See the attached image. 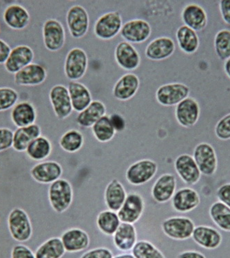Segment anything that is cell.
<instances>
[{
	"mask_svg": "<svg viewBox=\"0 0 230 258\" xmlns=\"http://www.w3.org/2000/svg\"><path fill=\"white\" fill-rule=\"evenodd\" d=\"M9 233L19 242H28L33 235V227L29 215L23 209L15 207L9 214Z\"/></svg>",
	"mask_w": 230,
	"mask_h": 258,
	"instance_id": "6da1fadb",
	"label": "cell"
},
{
	"mask_svg": "<svg viewBox=\"0 0 230 258\" xmlns=\"http://www.w3.org/2000/svg\"><path fill=\"white\" fill-rule=\"evenodd\" d=\"M49 204L54 212L62 214L69 210L73 200V190L67 180L60 178L49 184L48 189Z\"/></svg>",
	"mask_w": 230,
	"mask_h": 258,
	"instance_id": "7a4b0ae2",
	"label": "cell"
},
{
	"mask_svg": "<svg viewBox=\"0 0 230 258\" xmlns=\"http://www.w3.org/2000/svg\"><path fill=\"white\" fill-rule=\"evenodd\" d=\"M122 13L118 11L103 13L93 24L94 34L103 41L112 40L120 35L123 26Z\"/></svg>",
	"mask_w": 230,
	"mask_h": 258,
	"instance_id": "3957f363",
	"label": "cell"
},
{
	"mask_svg": "<svg viewBox=\"0 0 230 258\" xmlns=\"http://www.w3.org/2000/svg\"><path fill=\"white\" fill-rule=\"evenodd\" d=\"M89 59L86 52L80 47L70 49L64 60V72L69 81L77 82L87 73Z\"/></svg>",
	"mask_w": 230,
	"mask_h": 258,
	"instance_id": "277c9868",
	"label": "cell"
},
{
	"mask_svg": "<svg viewBox=\"0 0 230 258\" xmlns=\"http://www.w3.org/2000/svg\"><path fill=\"white\" fill-rule=\"evenodd\" d=\"M66 22L70 35L73 39H82L89 31V13L84 6H71L67 11Z\"/></svg>",
	"mask_w": 230,
	"mask_h": 258,
	"instance_id": "5b68a950",
	"label": "cell"
},
{
	"mask_svg": "<svg viewBox=\"0 0 230 258\" xmlns=\"http://www.w3.org/2000/svg\"><path fill=\"white\" fill-rule=\"evenodd\" d=\"M152 33V26L149 20L135 18L123 24L120 35L124 41L133 45H139L148 41Z\"/></svg>",
	"mask_w": 230,
	"mask_h": 258,
	"instance_id": "8992f818",
	"label": "cell"
},
{
	"mask_svg": "<svg viewBox=\"0 0 230 258\" xmlns=\"http://www.w3.org/2000/svg\"><path fill=\"white\" fill-rule=\"evenodd\" d=\"M195 227V222L187 216H173L162 223L164 233L168 238L178 241L191 239Z\"/></svg>",
	"mask_w": 230,
	"mask_h": 258,
	"instance_id": "52a82bcc",
	"label": "cell"
},
{
	"mask_svg": "<svg viewBox=\"0 0 230 258\" xmlns=\"http://www.w3.org/2000/svg\"><path fill=\"white\" fill-rule=\"evenodd\" d=\"M190 94V88L184 83H167L156 90V99L162 106L175 107L189 97Z\"/></svg>",
	"mask_w": 230,
	"mask_h": 258,
	"instance_id": "ba28073f",
	"label": "cell"
},
{
	"mask_svg": "<svg viewBox=\"0 0 230 258\" xmlns=\"http://www.w3.org/2000/svg\"><path fill=\"white\" fill-rule=\"evenodd\" d=\"M42 35L45 48L50 52L60 51L65 46L67 32L59 20H47L43 25Z\"/></svg>",
	"mask_w": 230,
	"mask_h": 258,
	"instance_id": "9c48e42d",
	"label": "cell"
},
{
	"mask_svg": "<svg viewBox=\"0 0 230 258\" xmlns=\"http://www.w3.org/2000/svg\"><path fill=\"white\" fill-rule=\"evenodd\" d=\"M158 164L150 159H143L132 164L126 170V179L128 183L139 186L150 181L157 173Z\"/></svg>",
	"mask_w": 230,
	"mask_h": 258,
	"instance_id": "30bf717a",
	"label": "cell"
},
{
	"mask_svg": "<svg viewBox=\"0 0 230 258\" xmlns=\"http://www.w3.org/2000/svg\"><path fill=\"white\" fill-rule=\"evenodd\" d=\"M175 170L177 176L187 187L195 185L201 180V173L193 156L189 154H182L175 160Z\"/></svg>",
	"mask_w": 230,
	"mask_h": 258,
	"instance_id": "8fae6325",
	"label": "cell"
},
{
	"mask_svg": "<svg viewBox=\"0 0 230 258\" xmlns=\"http://www.w3.org/2000/svg\"><path fill=\"white\" fill-rule=\"evenodd\" d=\"M49 101L56 118L65 120L73 114L71 97L67 86L56 84L50 88L49 92Z\"/></svg>",
	"mask_w": 230,
	"mask_h": 258,
	"instance_id": "7c38bea8",
	"label": "cell"
},
{
	"mask_svg": "<svg viewBox=\"0 0 230 258\" xmlns=\"http://www.w3.org/2000/svg\"><path fill=\"white\" fill-rule=\"evenodd\" d=\"M114 56L119 67L128 73H132L138 69L141 63L138 50L124 39L119 41L115 46Z\"/></svg>",
	"mask_w": 230,
	"mask_h": 258,
	"instance_id": "4fadbf2b",
	"label": "cell"
},
{
	"mask_svg": "<svg viewBox=\"0 0 230 258\" xmlns=\"http://www.w3.org/2000/svg\"><path fill=\"white\" fill-rule=\"evenodd\" d=\"M175 41L167 36L156 37L149 41L145 48V56L152 61H163L170 58L176 51Z\"/></svg>",
	"mask_w": 230,
	"mask_h": 258,
	"instance_id": "5bb4252c",
	"label": "cell"
},
{
	"mask_svg": "<svg viewBox=\"0 0 230 258\" xmlns=\"http://www.w3.org/2000/svg\"><path fill=\"white\" fill-rule=\"evenodd\" d=\"M194 159L201 174L211 176L218 167V159L214 148L207 143H201L196 146L193 151Z\"/></svg>",
	"mask_w": 230,
	"mask_h": 258,
	"instance_id": "9a60e30c",
	"label": "cell"
},
{
	"mask_svg": "<svg viewBox=\"0 0 230 258\" xmlns=\"http://www.w3.org/2000/svg\"><path fill=\"white\" fill-rule=\"evenodd\" d=\"M63 174L62 165L54 161L39 162L30 170V176L37 182L42 184H50L59 180Z\"/></svg>",
	"mask_w": 230,
	"mask_h": 258,
	"instance_id": "2e32d148",
	"label": "cell"
},
{
	"mask_svg": "<svg viewBox=\"0 0 230 258\" xmlns=\"http://www.w3.org/2000/svg\"><path fill=\"white\" fill-rule=\"evenodd\" d=\"M199 103L192 97H188L175 106V117L179 125L184 128L195 126L199 119Z\"/></svg>",
	"mask_w": 230,
	"mask_h": 258,
	"instance_id": "e0dca14e",
	"label": "cell"
},
{
	"mask_svg": "<svg viewBox=\"0 0 230 258\" xmlns=\"http://www.w3.org/2000/svg\"><path fill=\"white\" fill-rule=\"evenodd\" d=\"M201 203V198L197 191L191 187L177 189L171 199L173 209L179 214H186L193 212Z\"/></svg>",
	"mask_w": 230,
	"mask_h": 258,
	"instance_id": "ac0fdd59",
	"label": "cell"
},
{
	"mask_svg": "<svg viewBox=\"0 0 230 258\" xmlns=\"http://www.w3.org/2000/svg\"><path fill=\"white\" fill-rule=\"evenodd\" d=\"M144 200L139 194H128L125 203L118 212L122 223L135 224L139 221L144 211Z\"/></svg>",
	"mask_w": 230,
	"mask_h": 258,
	"instance_id": "d6986e66",
	"label": "cell"
},
{
	"mask_svg": "<svg viewBox=\"0 0 230 258\" xmlns=\"http://www.w3.org/2000/svg\"><path fill=\"white\" fill-rule=\"evenodd\" d=\"M179 179L177 173H165L156 180L152 188V197L159 203L171 201L177 189V180Z\"/></svg>",
	"mask_w": 230,
	"mask_h": 258,
	"instance_id": "ffe728a7",
	"label": "cell"
},
{
	"mask_svg": "<svg viewBox=\"0 0 230 258\" xmlns=\"http://www.w3.org/2000/svg\"><path fill=\"white\" fill-rule=\"evenodd\" d=\"M139 86L140 80L138 75L126 73L114 83L112 88L113 97L118 101H129L137 95Z\"/></svg>",
	"mask_w": 230,
	"mask_h": 258,
	"instance_id": "44dd1931",
	"label": "cell"
},
{
	"mask_svg": "<svg viewBox=\"0 0 230 258\" xmlns=\"http://www.w3.org/2000/svg\"><path fill=\"white\" fill-rule=\"evenodd\" d=\"M48 73L40 64L31 63L15 75V84L20 86H37L46 81Z\"/></svg>",
	"mask_w": 230,
	"mask_h": 258,
	"instance_id": "7402d4cb",
	"label": "cell"
},
{
	"mask_svg": "<svg viewBox=\"0 0 230 258\" xmlns=\"http://www.w3.org/2000/svg\"><path fill=\"white\" fill-rule=\"evenodd\" d=\"M192 239L198 246L205 249L214 250L221 244V233L212 227L206 225L196 226Z\"/></svg>",
	"mask_w": 230,
	"mask_h": 258,
	"instance_id": "603a6c76",
	"label": "cell"
},
{
	"mask_svg": "<svg viewBox=\"0 0 230 258\" xmlns=\"http://www.w3.org/2000/svg\"><path fill=\"white\" fill-rule=\"evenodd\" d=\"M34 59L33 49L26 45H20L11 50L10 55L5 63V69L16 75L24 67L32 63Z\"/></svg>",
	"mask_w": 230,
	"mask_h": 258,
	"instance_id": "cb8c5ba5",
	"label": "cell"
},
{
	"mask_svg": "<svg viewBox=\"0 0 230 258\" xmlns=\"http://www.w3.org/2000/svg\"><path fill=\"white\" fill-rule=\"evenodd\" d=\"M60 238L67 253L84 251L90 244L89 235L79 228H73L64 231Z\"/></svg>",
	"mask_w": 230,
	"mask_h": 258,
	"instance_id": "d4e9b609",
	"label": "cell"
},
{
	"mask_svg": "<svg viewBox=\"0 0 230 258\" xmlns=\"http://www.w3.org/2000/svg\"><path fill=\"white\" fill-rule=\"evenodd\" d=\"M138 241L137 229L133 224L122 223L113 235L115 247L122 253H131V250Z\"/></svg>",
	"mask_w": 230,
	"mask_h": 258,
	"instance_id": "484cf974",
	"label": "cell"
},
{
	"mask_svg": "<svg viewBox=\"0 0 230 258\" xmlns=\"http://www.w3.org/2000/svg\"><path fill=\"white\" fill-rule=\"evenodd\" d=\"M181 18L184 25L196 32L203 31L208 22L205 9L197 4L186 5L183 9Z\"/></svg>",
	"mask_w": 230,
	"mask_h": 258,
	"instance_id": "4316f807",
	"label": "cell"
},
{
	"mask_svg": "<svg viewBox=\"0 0 230 258\" xmlns=\"http://www.w3.org/2000/svg\"><path fill=\"white\" fill-rule=\"evenodd\" d=\"M67 88L71 97L72 106L75 112H82L93 101L89 89L78 81H69Z\"/></svg>",
	"mask_w": 230,
	"mask_h": 258,
	"instance_id": "83f0119b",
	"label": "cell"
},
{
	"mask_svg": "<svg viewBox=\"0 0 230 258\" xmlns=\"http://www.w3.org/2000/svg\"><path fill=\"white\" fill-rule=\"evenodd\" d=\"M127 195L123 184L117 179H112L104 191V203L107 210L118 213L125 203Z\"/></svg>",
	"mask_w": 230,
	"mask_h": 258,
	"instance_id": "f1b7e54d",
	"label": "cell"
},
{
	"mask_svg": "<svg viewBox=\"0 0 230 258\" xmlns=\"http://www.w3.org/2000/svg\"><path fill=\"white\" fill-rule=\"evenodd\" d=\"M107 109L104 103L98 100H93L87 108L80 113H77L75 121L80 127L92 128V126L106 115Z\"/></svg>",
	"mask_w": 230,
	"mask_h": 258,
	"instance_id": "f546056e",
	"label": "cell"
},
{
	"mask_svg": "<svg viewBox=\"0 0 230 258\" xmlns=\"http://www.w3.org/2000/svg\"><path fill=\"white\" fill-rule=\"evenodd\" d=\"M42 135L41 126L38 124L18 128L14 132L13 137V150L18 152L26 151L30 143Z\"/></svg>",
	"mask_w": 230,
	"mask_h": 258,
	"instance_id": "4dcf8cb0",
	"label": "cell"
},
{
	"mask_svg": "<svg viewBox=\"0 0 230 258\" xmlns=\"http://www.w3.org/2000/svg\"><path fill=\"white\" fill-rule=\"evenodd\" d=\"M37 115V111L33 105L27 101H24L13 107L11 117L14 125L20 128L35 124Z\"/></svg>",
	"mask_w": 230,
	"mask_h": 258,
	"instance_id": "1f68e13d",
	"label": "cell"
},
{
	"mask_svg": "<svg viewBox=\"0 0 230 258\" xmlns=\"http://www.w3.org/2000/svg\"><path fill=\"white\" fill-rule=\"evenodd\" d=\"M3 18L7 25L14 30L24 29L31 20L28 11L19 5L9 6L4 12Z\"/></svg>",
	"mask_w": 230,
	"mask_h": 258,
	"instance_id": "d6a6232c",
	"label": "cell"
},
{
	"mask_svg": "<svg viewBox=\"0 0 230 258\" xmlns=\"http://www.w3.org/2000/svg\"><path fill=\"white\" fill-rule=\"evenodd\" d=\"M175 37L179 48L184 53L192 54L199 49V36L192 28L186 25L179 26L175 33Z\"/></svg>",
	"mask_w": 230,
	"mask_h": 258,
	"instance_id": "836d02e7",
	"label": "cell"
},
{
	"mask_svg": "<svg viewBox=\"0 0 230 258\" xmlns=\"http://www.w3.org/2000/svg\"><path fill=\"white\" fill-rule=\"evenodd\" d=\"M52 150V143L50 139L45 136H41L30 143L26 152L30 159L39 163L48 159Z\"/></svg>",
	"mask_w": 230,
	"mask_h": 258,
	"instance_id": "e575fe53",
	"label": "cell"
},
{
	"mask_svg": "<svg viewBox=\"0 0 230 258\" xmlns=\"http://www.w3.org/2000/svg\"><path fill=\"white\" fill-rule=\"evenodd\" d=\"M65 248L60 237H52L39 244L35 252L36 258H62Z\"/></svg>",
	"mask_w": 230,
	"mask_h": 258,
	"instance_id": "d590c367",
	"label": "cell"
},
{
	"mask_svg": "<svg viewBox=\"0 0 230 258\" xmlns=\"http://www.w3.org/2000/svg\"><path fill=\"white\" fill-rule=\"evenodd\" d=\"M209 215L214 225L225 232H230V208L220 201L212 203Z\"/></svg>",
	"mask_w": 230,
	"mask_h": 258,
	"instance_id": "8d00e7d4",
	"label": "cell"
},
{
	"mask_svg": "<svg viewBox=\"0 0 230 258\" xmlns=\"http://www.w3.org/2000/svg\"><path fill=\"white\" fill-rule=\"evenodd\" d=\"M121 220L118 213L105 210L99 213L97 218V226L100 232L103 234L113 236L119 227Z\"/></svg>",
	"mask_w": 230,
	"mask_h": 258,
	"instance_id": "74e56055",
	"label": "cell"
},
{
	"mask_svg": "<svg viewBox=\"0 0 230 258\" xmlns=\"http://www.w3.org/2000/svg\"><path fill=\"white\" fill-rule=\"evenodd\" d=\"M84 143L83 134L76 129H71L60 137L59 146L63 151L72 154L80 151Z\"/></svg>",
	"mask_w": 230,
	"mask_h": 258,
	"instance_id": "f35d334b",
	"label": "cell"
},
{
	"mask_svg": "<svg viewBox=\"0 0 230 258\" xmlns=\"http://www.w3.org/2000/svg\"><path fill=\"white\" fill-rule=\"evenodd\" d=\"M92 133L96 140L100 143L109 142L116 135V131L108 115L103 116L92 126Z\"/></svg>",
	"mask_w": 230,
	"mask_h": 258,
	"instance_id": "ab89813d",
	"label": "cell"
},
{
	"mask_svg": "<svg viewBox=\"0 0 230 258\" xmlns=\"http://www.w3.org/2000/svg\"><path fill=\"white\" fill-rule=\"evenodd\" d=\"M135 258H166L159 248L146 240H139L131 250Z\"/></svg>",
	"mask_w": 230,
	"mask_h": 258,
	"instance_id": "60d3db41",
	"label": "cell"
},
{
	"mask_svg": "<svg viewBox=\"0 0 230 258\" xmlns=\"http://www.w3.org/2000/svg\"><path fill=\"white\" fill-rule=\"evenodd\" d=\"M214 48L216 55L222 61L230 58V31L222 29L215 36Z\"/></svg>",
	"mask_w": 230,
	"mask_h": 258,
	"instance_id": "b9f144b4",
	"label": "cell"
},
{
	"mask_svg": "<svg viewBox=\"0 0 230 258\" xmlns=\"http://www.w3.org/2000/svg\"><path fill=\"white\" fill-rule=\"evenodd\" d=\"M18 99L19 95L16 90L9 87L0 88V112L12 108Z\"/></svg>",
	"mask_w": 230,
	"mask_h": 258,
	"instance_id": "7bdbcfd3",
	"label": "cell"
},
{
	"mask_svg": "<svg viewBox=\"0 0 230 258\" xmlns=\"http://www.w3.org/2000/svg\"><path fill=\"white\" fill-rule=\"evenodd\" d=\"M216 137L220 140L227 141L230 139V114L220 118L214 128Z\"/></svg>",
	"mask_w": 230,
	"mask_h": 258,
	"instance_id": "ee69618b",
	"label": "cell"
},
{
	"mask_svg": "<svg viewBox=\"0 0 230 258\" xmlns=\"http://www.w3.org/2000/svg\"><path fill=\"white\" fill-rule=\"evenodd\" d=\"M14 132L8 127H0V152L13 148Z\"/></svg>",
	"mask_w": 230,
	"mask_h": 258,
	"instance_id": "f6af8a7d",
	"label": "cell"
},
{
	"mask_svg": "<svg viewBox=\"0 0 230 258\" xmlns=\"http://www.w3.org/2000/svg\"><path fill=\"white\" fill-rule=\"evenodd\" d=\"M107 109V108H106ZM106 115H108L116 133L125 131L127 123L123 115L116 111L107 109Z\"/></svg>",
	"mask_w": 230,
	"mask_h": 258,
	"instance_id": "bcb514c9",
	"label": "cell"
},
{
	"mask_svg": "<svg viewBox=\"0 0 230 258\" xmlns=\"http://www.w3.org/2000/svg\"><path fill=\"white\" fill-rule=\"evenodd\" d=\"M11 258H36L35 253L28 246L17 244L11 250Z\"/></svg>",
	"mask_w": 230,
	"mask_h": 258,
	"instance_id": "7dc6e473",
	"label": "cell"
},
{
	"mask_svg": "<svg viewBox=\"0 0 230 258\" xmlns=\"http://www.w3.org/2000/svg\"><path fill=\"white\" fill-rule=\"evenodd\" d=\"M112 252L108 248L99 247L88 250L80 258H113Z\"/></svg>",
	"mask_w": 230,
	"mask_h": 258,
	"instance_id": "c3c4849f",
	"label": "cell"
},
{
	"mask_svg": "<svg viewBox=\"0 0 230 258\" xmlns=\"http://www.w3.org/2000/svg\"><path fill=\"white\" fill-rule=\"evenodd\" d=\"M216 197L218 201L227 205L230 208V182L222 184L218 188Z\"/></svg>",
	"mask_w": 230,
	"mask_h": 258,
	"instance_id": "681fc988",
	"label": "cell"
},
{
	"mask_svg": "<svg viewBox=\"0 0 230 258\" xmlns=\"http://www.w3.org/2000/svg\"><path fill=\"white\" fill-rule=\"evenodd\" d=\"M219 8L222 20L230 25V0H221L219 3Z\"/></svg>",
	"mask_w": 230,
	"mask_h": 258,
	"instance_id": "f907efd6",
	"label": "cell"
},
{
	"mask_svg": "<svg viewBox=\"0 0 230 258\" xmlns=\"http://www.w3.org/2000/svg\"><path fill=\"white\" fill-rule=\"evenodd\" d=\"M11 52V47L8 44L0 39V64H5L8 59Z\"/></svg>",
	"mask_w": 230,
	"mask_h": 258,
	"instance_id": "816d5d0a",
	"label": "cell"
},
{
	"mask_svg": "<svg viewBox=\"0 0 230 258\" xmlns=\"http://www.w3.org/2000/svg\"><path fill=\"white\" fill-rule=\"evenodd\" d=\"M177 258H206L204 254L197 250H186L181 252Z\"/></svg>",
	"mask_w": 230,
	"mask_h": 258,
	"instance_id": "f5cc1de1",
	"label": "cell"
},
{
	"mask_svg": "<svg viewBox=\"0 0 230 258\" xmlns=\"http://www.w3.org/2000/svg\"><path fill=\"white\" fill-rule=\"evenodd\" d=\"M224 71H225V74L230 79V58L226 60L225 64H224Z\"/></svg>",
	"mask_w": 230,
	"mask_h": 258,
	"instance_id": "db71d44e",
	"label": "cell"
},
{
	"mask_svg": "<svg viewBox=\"0 0 230 258\" xmlns=\"http://www.w3.org/2000/svg\"><path fill=\"white\" fill-rule=\"evenodd\" d=\"M113 258H135V257L131 253H124L115 255Z\"/></svg>",
	"mask_w": 230,
	"mask_h": 258,
	"instance_id": "11a10c76",
	"label": "cell"
}]
</instances>
